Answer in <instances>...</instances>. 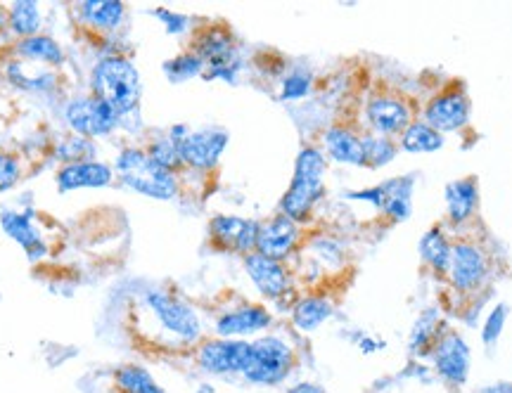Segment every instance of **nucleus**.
I'll return each mask as SVG.
<instances>
[{
  "instance_id": "f257e3e1",
  "label": "nucleus",
  "mask_w": 512,
  "mask_h": 393,
  "mask_svg": "<svg viewBox=\"0 0 512 393\" xmlns=\"http://www.w3.org/2000/svg\"><path fill=\"white\" fill-rule=\"evenodd\" d=\"M91 95L107 102L121 119L133 117L140 109L143 83L136 64L126 55H102L91 69Z\"/></svg>"
},
{
  "instance_id": "f03ea898",
  "label": "nucleus",
  "mask_w": 512,
  "mask_h": 393,
  "mask_svg": "<svg viewBox=\"0 0 512 393\" xmlns=\"http://www.w3.org/2000/svg\"><path fill=\"white\" fill-rule=\"evenodd\" d=\"M325 173H328L325 152L316 145L302 147L294 161L290 188L280 199V214L292 218L294 223H304L325 195Z\"/></svg>"
},
{
  "instance_id": "7ed1b4c3",
  "label": "nucleus",
  "mask_w": 512,
  "mask_h": 393,
  "mask_svg": "<svg viewBox=\"0 0 512 393\" xmlns=\"http://www.w3.org/2000/svg\"><path fill=\"white\" fill-rule=\"evenodd\" d=\"M140 308L150 315L169 346H197L202 341V320L188 301L164 289H147Z\"/></svg>"
},
{
  "instance_id": "20e7f679",
  "label": "nucleus",
  "mask_w": 512,
  "mask_h": 393,
  "mask_svg": "<svg viewBox=\"0 0 512 393\" xmlns=\"http://www.w3.org/2000/svg\"><path fill=\"white\" fill-rule=\"evenodd\" d=\"M112 166L119 183L126 190L136 192V195L169 202V199L178 197V192H181V183H178L176 173L157 166L155 161L147 157L145 147H124Z\"/></svg>"
},
{
  "instance_id": "39448f33",
  "label": "nucleus",
  "mask_w": 512,
  "mask_h": 393,
  "mask_svg": "<svg viewBox=\"0 0 512 393\" xmlns=\"http://www.w3.org/2000/svg\"><path fill=\"white\" fill-rule=\"evenodd\" d=\"M297 367V351L278 334H264L249 341V358L242 379L254 386L283 384Z\"/></svg>"
},
{
  "instance_id": "423d86ee",
  "label": "nucleus",
  "mask_w": 512,
  "mask_h": 393,
  "mask_svg": "<svg viewBox=\"0 0 512 393\" xmlns=\"http://www.w3.org/2000/svg\"><path fill=\"white\" fill-rule=\"evenodd\" d=\"M62 117L69 131L88 140L110 138L121 128L119 114L107 102H102L91 93L76 95V98L64 102Z\"/></svg>"
},
{
  "instance_id": "0eeeda50",
  "label": "nucleus",
  "mask_w": 512,
  "mask_h": 393,
  "mask_svg": "<svg viewBox=\"0 0 512 393\" xmlns=\"http://www.w3.org/2000/svg\"><path fill=\"white\" fill-rule=\"evenodd\" d=\"M249 358L247 339H202L195 346V365L209 377H242Z\"/></svg>"
},
{
  "instance_id": "6e6552de",
  "label": "nucleus",
  "mask_w": 512,
  "mask_h": 393,
  "mask_svg": "<svg viewBox=\"0 0 512 393\" xmlns=\"http://www.w3.org/2000/svg\"><path fill=\"white\" fill-rule=\"evenodd\" d=\"M190 50L200 55L204 62V72L207 69H242V55L238 38L230 31L226 24H207L192 36Z\"/></svg>"
},
{
  "instance_id": "1a4fd4ad",
  "label": "nucleus",
  "mask_w": 512,
  "mask_h": 393,
  "mask_svg": "<svg viewBox=\"0 0 512 393\" xmlns=\"http://www.w3.org/2000/svg\"><path fill=\"white\" fill-rule=\"evenodd\" d=\"M432 370L448 386H463L470 377V346L458 332L446 330L432 351Z\"/></svg>"
},
{
  "instance_id": "9d476101",
  "label": "nucleus",
  "mask_w": 512,
  "mask_h": 393,
  "mask_svg": "<svg viewBox=\"0 0 512 393\" xmlns=\"http://www.w3.org/2000/svg\"><path fill=\"white\" fill-rule=\"evenodd\" d=\"M259 221L249 218L219 214L209 221V242L219 251H233V254L249 256L256 251V240H259Z\"/></svg>"
},
{
  "instance_id": "9b49d317",
  "label": "nucleus",
  "mask_w": 512,
  "mask_h": 393,
  "mask_svg": "<svg viewBox=\"0 0 512 393\" xmlns=\"http://www.w3.org/2000/svg\"><path fill=\"white\" fill-rule=\"evenodd\" d=\"M413 185H415L413 176L392 178V180H387V183L377 185V188L351 192L349 199L373 204L375 209H380L382 214L392 218V221H406V218L411 216Z\"/></svg>"
},
{
  "instance_id": "f8f14e48",
  "label": "nucleus",
  "mask_w": 512,
  "mask_h": 393,
  "mask_svg": "<svg viewBox=\"0 0 512 393\" xmlns=\"http://www.w3.org/2000/svg\"><path fill=\"white\" fill-rule=\"evenodd\" d=\"M230 143V135L223 128H204V131H190L181 143V157L185 169L211 171L216 169L223 152Z\"/></svg>"
},
{
  "instance_id": "ddd939ff",
  "label": "nucleus",
  "mask_w": 512,
  "mask_h": 393,
  "mask_svg": "<svg viewBox=\"0 0 512 393\" xmlns=\"http://www.w3.org/2000/svg\"><path fill=\"white\" fill-rule=\"evenodd\" d=\"M79 27L91 36L110 41V36L124 27L126 5L121 0H83L72 8Z\"/></svg>"
},
{
  "instance_id": "4468645a",
  "label": "nucleus",
  "mask_w": 512,
  "mask_h": 393,
  "mask_svg": "<svg viewBox=\"0 0 512 393\" xmlns=\"http://www.w3.org/2000/svg\"><path fill=\"white\" fill-rule=\"evenodd\" d=\"M299 240H302L299 223H294L292 218H287L278 211L266 223H261L259 240H256V254L285 263V259H290L294 251H297Z\"/></svg>"
},
{
  "instance_id": "2eb2a0df",
  "label": "nucleus",
  "mask_w": 512,
  "mask_h": 393,
  "mask_svg": "<svg viewBox=\"0 0 512 393\" xmlns=\"http://www.w3.org/2000/svg\"><path fill=\"white\" fill-rule=\"evenodd\" d=\"M273 325V315L261 304H245L219 315L214 322V334L221 339H247L266 332Z\"/></svg>"
},
{
  "instance_id": "dca6fc26",
  "label": "nucleus",
  "mask_w": 512,
  "mask_h": 393,
  "mask_svg": "<svg viewBox=\"0 0 512 393\" xmlns=\"http://www.w3.org/2000/svg\"><path fill=\"white\" fill-rule=\"evenodd\" d=\"M117 180L114 166L105 164V161L91 159L79 161V164H64L55 173V185L62 195L76 190H100L107 188Z\"/></svg>"
},
{
  "instance_id": "f3484780",
  "label": "nucleus",
  "mask_w": 512,
  "mask_h": 393,
  "mask_svg": "<svg viewBox=\"0 0 512 393\" xmlns=\"http://www.w3.org/2000/svg\"><path fill=\"white\" fill-rule=\"evenodd\" d=\"M245 270L249 280L254 282V287L259 289L266 299L278 301L280 304L287 294H292V277L283 261L266 259V256L254 251V254L245 256Z\"/></svg>"
},
{
  "instance_id": "a211bd4d",
  "label": "nucleus",
  "mask_w": 512,
  "mask_h": 393,
  "mask_svg": "<svg viewBox=\"0 0 512 393\" xmlns=\"http://www.w3.org/2000/svg\"><path fill=\"white\" fill-rule=\"evenodd\" d=\"M0 228H3V233L8 235L10 240H15L19 247L24 249L29 261H41L50 251L46 237H43L41 225L36 223L34 211H3V214H0Z\"/></svg>"
},
{
  "instance_id": "6ab92c4d",
  "label": "nucleus",
  "mask_w": 512,
  "mask_h": 393,
  "mask_svg": "<svg viewBox=\"0 0 512 393\" xmlns=\"http://www.w3.org/2000/svg\"><path fill=\"white\" fill-rule=\"evenodd\" d=\"M467 119H470V100L465 98L463 90L456 88L439 93L425 109V124L439 133L460 131Z\"/></svg>"
},
{
  "instance_id": "aec40b11",
  "label": "nucleus",
  "mask_w": 512,
  "mask_h": 393,
  "mask_svg": "<svg viewBox=\"0 0 512 393\" xmlns=\"http://www.w3.org/2000/svg\"><path fill=\"white\" fill-rule=\"evenodd\" d=\"M486 259L482 249L475 244L460 242L451 249V263H448V275H451L453 287L458 292H475L486 277Z\"/></svg>"
},
{
  "instance_id": "412c9836",
  "label": "nucleus",
  "mask_w": 512,
  "mask_h": 393,
  "mask_svg": "<svg viewBox=\"0 0 512 393\" xmlns=\"http://www.w3.org/2000/svg\"><path fill=\"white\" fill-rule=\"evenodd\" d=\"M366 119L375 135H394L403 133L411 124V109L406 100L396 95H375L366 105Z\"/></svg>"
},
{
  "instance_id": "4be33fe9",
  "label": "nucleus",
  "mask_w": 512,
  "mask_h": 393,
  "mask_svg": "<svg viewBox=\"0 0 512 393\" xmlns=\"http://www.w3.org/2000/svg\"><path fill=\"white\" fill-rule=\"evenodd\" d=\"M5 79L12 86L29 90V93H55L57 86H60V72L57 69L34 64V72H31V64L17 60V57H8V62H5Z\"/></svg>"
},
{
  "instance_id": "5701e85b",
  "label": "nucleus",
  "mask_w": 512,
  "mask_h": 393,
  "mask_svg": "<svg viewBox=\"0 0 512 393\" xmlns=\"http://www.w3.org/2000/svg\"><path fill=\"white\" fill-rule=\"evenodd\" d=\"M12 57L31 64H41V67L50 69H60L62 64L67 62V53H64L62 45L57 43L53 36L46 34L17 38V41L12 43Z\"/></svg>"
},
{
  "instance_id": "b1692460",
  "label": "nucleus",
  "mask_w": 512,
  "mask_h": 393,
  "mask_svg": "<svg viewBox=\"0 0 512 393\" xmlns=\"http://www.w3.org/2000/svg\"><path fill=\"white\" fill-rule=\"evenodd\" d=\"M325 152L330 159L349 166H366V154H363V135H356L347 126H332L323 135Z\"/></svg>"
},
{
  "instance_id": "393cba45",
  "label": "nucleus",
  "mask_w": 512,
  "mask_h": 393,
  "mask_svg": "<svg viewBox=\"0 0 512 393\" xmlns=\"http://www.w3.org/2000/svg\"><path fill=\"white\" fill-rule=\"evenodd\" d=\"M332 315H335V304L323 294H309L294 301L292 306V325L299 332H316L323 327Z\"/></svg>"
},
{
  "instance_id": "a878e982",
  "label": "nucleus",
  "mask_w": 512,
  "mask_h": 393,
  "mask_svg": "<svg viewBox=\"0 0 512 393\" xmlns=\"http://www.w3.org/2000/svg\"><path fill=\"white\" fill-rule=\"evenodd\" d=\"M446 332L444 320L437 308H427V311L420 313V318L415 320L411 339H408V351H411L413 358H427L432 356L434 346L441 339V334Z\"/></svg>"
},
{
  "instance_id": "bb28decb",
  "label": "nucleus",
  "mask_w": 512,
  "mask_h": 393,
  "mask_svg": "<svg viewBox=\"0 0 512 393\" xmlns=\"http://www.w3.org/2000/svg\"><path fill=\"white\" fill-rule=\"evenodd\" d=\"M479 202L477 192V180L475 178H460L446 185V206H448V218L451 223H465L467 218H472Z\"/></svg>"
},
{
  "instance_id": "cd10ccee",
  "label": "nucleus",
  "mask_w": 512,
  "mask_h": 393,
  "mask_svg": "<svg viewBox=\"0 0 512 393\" xmlns=\"http://www.w3.org/2000/svg\"><path fill=\"white\" fill-rule=\"evenodd\" d=\"M112 386L117 393H166L155 375L138 363L119 365L112 372Z\"/></svg>"
},
{
  "instance_id": "c85d7f7f",
  "label": "nucleus",
  "mask_w": 512,
  "mask_h": 393,
  "mask_svg": "<svg viewBox=\"0 0 512 393\" xmlns=\"http://www.w3.org/2000/svg\"><path fill=\"white\" fill-rule=\"evenodd\" d=\"M41 8L31 0H19L8 8V31L17 38H29L41 34Z\"/></svg>"
},
{
  "instance_id": "c756f323",
  "label": "nucleus",
  "mask_w": 512,
  "mask_h": 393,
  "mask_svg": "<svg viewBox=\"0 0 512 393\" xmlns=\"http://www.w3.org/2000/svg\"><path fill=\"white\" fill-rule=\"evenodd\" d=\"M401 147L411 154H430L444 147V135L427 126L425 121H411L401 133Z\"/></svg>"
},
{
  "instance_id": "7c9ffc66",
  "label": "nucleus",
  "mask_w": 512,
  "mask_h": 393,
  "mask_svg": "<svg viewBox=\"0 0 512 393\" xmlns=\"http://www.w3.org/2000/svg\"><path fill=\"white\" fill-rule=\"evenodd\" d=\"M451 244L439 228L427 230L420 240V256L437 273H448V263H451Z\"/></svg>"
},
{
  "instance_id": "2f4dec72",
  "label": "nucleus",
  "mask_w": 512,
  "mask_h": 393,
  "mask_svg": "<svg viewBox=\"0 0 512 393\" xmlns=\"http://www.w3.org/2000/svg\"><path fill=\"white\" fill-rule=\"evenodd\" d=\"M145 152H147V157L155 161L157 166H162V169L176 173V176L185 169L183 157H181V145L174 143V140H171L166 133L155 135V138H152L150 143L145 145Z\"/></svg>"
},
{
  "instance_id": "473e14b6",
  "label": "nucleus",
  "mask_w": 512,
  "mask_h": 393,
  "mask_svg": "<svg viewBox=\"0 0 512 393\" xmlns=\"http://www.w3.org/2000/svg\"><path fill=\"white\" fill-rule=\"evenodd\" d=\"M95 143L88 138H81V135L69 133L64 135L60 143L55 145L53 154L64 164H79V161H91L95 159Z\"/></svg>"
},
{
  "instance_id": "72a5a7b5",
  "label": "nucleus",
  "mask_w": 512,
  "mask_h": 393,
  "mask_svg": "<svg viewBox=\"0 0 512 393\" xmlns=\"http://www.w3.org/2000/svg\"><path fill=\"white\" fill-rule=\"evenodd\" d=\"M164 74L171 83H183L195 79V76L204 74V62L200 55H195L192 50H185V53L171 57V60L164 62Z\"/></svg>"
},
{
  "instance_id": "f704fd0d",
  "label": "nucleus",
  "mask_w": 512,
  "mask_h": 393,
  "mask_svg": "<svg viewBox=\"0 0 512 393\" xmlns=\"http://www.w3.org/2000/svg\"><path fill=\"white\" fill-rule=\"evenodd\" d=\"M363 154H366V166L370 169H382L396 157V145L387 135H363Z\"/></svg>"
},
{
  "instance_id": "c9c22d12",
  "label": "nucleus",
  "mask_w": 512,
  "mask_h": 393,
  "mask_svg": "<svg viewBox=\"0 0 512 393\" xmlns=\"http://www.w3.org/2000/svg\"><path fill=\"white\" fill-rule=\"evenodd\" d=\"M311 88H313V74L309 69L297 67L292 69L290 74L283 76V83H280V100L283 102L304 100L306 95L311 93Z\"/></svg>"
},
{
  "instance_id": "e433bc0d",
  "label": "nucleus",
  "mask_w": 512,
  "mask_h": 393,
  "mask_svg": "<svg viewBox=\"0 0 512 393\" xmlns=\"http://www.w3.org/2000/svg\"><path fill=\"white\" fill-rule=\"evenodd\" d=\"M24 169L22 159L15 152L0 150V195L12 188H17V183L22 180Z\"/></svg>"
},
{
  "instance_id": "4c0bfd02",
  "label": "nucleus",
  "mask_w": 512,
  "mask_h": 393,
  "mask_svg": "<svg viewBox=\"0 0 512 393\" xmlns=\"http://www.w3.org/2000/svg\"><path fill=\"white\" fill-rule=\"evenodd\" d=\"M505 320H508V308L503 304L496 306L494 311L489 313V318H486L484 327H482V341L484 346H494L498 339H501L503 334V327H505Z\"/></svg>"
},
{
  "instance_id": "58836bf2",
  "label": "nucleus",
  "mask_w": 512,
  "mask_h": 393,
  "mask_svg": "<svg viewBox=\"0 0 512 393\" xmlns=\"http://www.w3.org/2000/svg\"><path fill=\"white\" fill-rule=\"evenodd\" d=\"M347 337H349L351 344H354L361 353H366V356H373V353H380V351L387 349V341L375 337V334H370V332L354 330V332H349Z\"/></svg>"
},
{
  "instance_id": "ea45409f",
  "label": "nucleus",
  "mask_w": 512,
  "mask_h": 393,
  "mask_svg": "<svg viewBox=\"0 0 512 393\" xmlns=\"http://www.w3.org/2000/svg\"><path fill=\"white\" fill-rule=\"evenodd\" d=\"M152 15H155L159 22L164 24V29L169 31L171 36H181V34H185V31L190 29V17L178 15V12H171V10H166V8H157L155 12H152Z\"/></svg>"
},
{
  "instance_id": "a19ab883",
  "label": "nucleus",
  "mask_w": 512,
  "mask_h": 393,
  "mask_svg": "<svg viewBox=\"0 0 512 393\" xmlns=\"http://www.w3.org/2000/svg\"><path fill=\"white\" fill-rule=\"evenodd\" d=\"M285 393H328V391H325L323 386L316 382H297V384H292Z\"/></svg>"
},
{
  "instance_id": "79ce46f5",
  "label": "nucleus",
  "mask_w": 512,
  "mask_h": 393,
  "mask_svg": "<svg viewBox=\"0 0 512 393\" xmlns=\"http://www.w3.org/2000/svg\"><path fill=\"white\" fill-rule=\"evenodd\" d=\"M482 393H512L510 384H494V386H486Z\"/></svg>"
},
{
  "instance_id": "37998d69",
  "label": "nucleus",
  "mask_w": 512,
  "mask_h": 393,
  "mask_svg": "<svg viewBox=\"0 0 512 393\" xmlns=\"http://www.w3.org/2000/svg\"><path fill=\"white\" fill-rule=\"evenodd\" d=\"M0 31H8V8H0Z\"/></svg>"
},
{
  "instance_id": "c03bdc74",
  "label": "nucleus",
  "mask_w": 512,
  "mask_h": 393,
  "mask_svg": "<svg viewBox=\"0 0 512 393\" xmlns=\"http://www.w3.org/2000/svg\"><path fill=\"white\" fill-rule=\"evenodd\" d=\"M197 393H214V389H211V386H200V391Z\"/></svg>"
},
{
  "instance_id": "a18cd8bd",
  "label": "nucleus",
  "mask_w": 512,
  "mask_h": 393,
  "mask_svg": "<svg viewBox=\"0 0 512 393\" xmlns=\"http://www.w3.org/2000/svg\"><path fill=\"white\" fill-rule=\"evenodd\" d=\"M112 393H117V391H112Z\"/></svg>"
}]
</instances>
